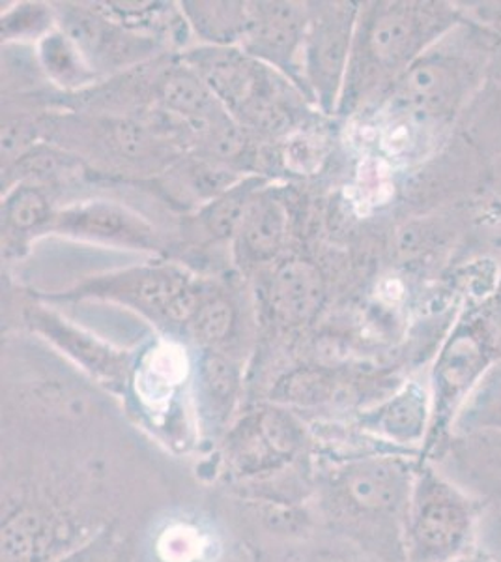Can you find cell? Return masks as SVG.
Wrapping results in <instances>:
<instances>
[{"instance_id": "cell-13", "label": "cell", "mask_w": 501, "mask_h": 562, "mask_svg": "<svg viewBox=\"0 0 501 562\" xmlns=\"http://www.w3.org/2000/svg\"><path fill=\"white\" fill-rule=\"evenodd\" d=\"M184 12L191 25L204 38L219 44L246 38L249 26V8L241 2H185Z\"/></svg>"}, {"instance_id": "cell-20", "label": "cell", "mask_w": 501, "mask_h": 562, "mask_svg": "<svg viewBox=\"0 0 501 562\" xmlns=\"http://www.w3.org/2000/svg\"><path fill=\"white\" fill-rule=\"evenodd\" d=\"M23 173L21 177H34V179H52L57 177L58 171H68L71 167L70 160H62L55 154H32L25 156V161L21 164Z\"/></svg>"}, {"instance_id": "cell-10", "label": "cell", "mask_w": 501, "mask_h": 562, "mask_svg": "<svg viewBox=\"0 0 501 562\" xmlns=\"http://www.w3.org/2000/svg\"><path fill=\"white\" fill-rule=\"evenodd\" d=\"M324 283L311 262L294 259L280 267L272 281V304L280 317L304 323L317 314Z\"/></svg>"}, {"instance_id": "cell-16", "label": "cell", "mask_w": 501, "mask_h": 562, "mask_svg": "<svg viewBox=\"0 0 501 562\" xmlns=\"http://www.w3.org/2000/svg\"><path fill=\"white\" fill-rule=\"evenodd\" d=\"M42 58L47 70L62 83H83L89 71L81 65L83 55L64 34H52L42 44Z\"/></svg>"}, {"instance_id": "cell-15", "label": "cell", "mask_w": 501, "mask_h": 562, "mask_svg": "<svg viewBox=\"0 0 501 562\" xmlns=\"http://www.w3.org/2000/svg\"><path fill=\"white\" fill-rule=\"evenodd\" d=\"M4 217L10 229L31 233L52 220V206L38 188L23 186L8 199Z\"/></svg>"}, {"instance_id": "cell-8", "label": "cell", "mask_w": 501, "mask_h": 562, "mask_svg": "<svg viewBox=\"0 0 501 562\" xmlns=\"http://www.w3.org/2000/svg\"><path fill=\"white\" fill-rule=\"evenodd\" d=\"M249 8L246 45L249 55L262 57L280 66H291V58L305 44L307 12L286 2L254 4Z\"/></svg>"}, {"instance_id": "cell-12", "label": "cell", "mask_w": 501, "mask_h": 562, "mask_svg": "<svg viewBox=\"0 0 501 562\" xmlns=\"http://www.w3.org/2000/svg\"><path fill=\"white\" fill-rule=\"evenodd\" d=\"M286 216L280 201L254 193L238 227V244L243 256L254 262L272 259L285 240Z\"/></svg>"}, {"instance_id": "cell-17", "label": "cell", "mask_w": 501, "mask_h": 562, "mask_svg": "<svg viewBox=\"0 0 501 562\" xmlns=\"http://www.w3.org/2000/svg\"><path fill=\"white\" fill-rule=\"evenodd\" d=\"M235 326V307L221 296L204 299L197 314L191 319V328L204 344H219Z\"/></svg>"}, {"instance_id": "cell-5", "label": "cell", "mask_w": 501, "mask_h": 562, "mask_svg": "<svg viewBox=\"0 0 501 562\" xmlns=\"http://www.w3.org/2000/svg\"><path fill=\"white\" fill-rule=\"evenodd\" d=\"M354 8L330 4L320 8L317 18L309 20L305 36V65L318 97L330 103L349 65Z\"/></svg>"}, {"instance_id": "cell-18", "label": "cell", "mask_w": 501, "mask_h": 562, "mask_svg": "<svg viewBox=\"0 0 501 562\" xmlns=\"http://www.w3.org/2000/svg\"><path fill=\"white\" fill-rule=\"evenodd\" d=\"M158 551L166 562H193L203 553V537L190 525H172L159 538Z\"/></svg>"}, {"instance_id": "cell-19", "label": "cell", "mask_w": 501, "mask_h": 562, "mask_svg": "<svg viewBox=\"0 0 501 562\" xmlns=\"http://www.w3.org/2000/svg\"><path fill=\"white\" fill-rule=\"evenodd\" d=\"M204 383L217 400H227L236 389V371L229 360L219 355H208L203 364Z\"/></svg>"}, {"instance_id": "cell-3", "label": "cell", "mask_w": 501, "mask_h": 562, "mask_svg": "<svg viewBox=\"0 0 501 562\" xmlns=\"http://www.w3.org/2000/svg\"><path fill=\"white\" fill-rule=\"evenodd\" d=\"M431 461L477 498L479 551L501 562V429L457 431Z\"/></svg>"}, {"instance_id": "cell-4", "label": "cell", "mask_w": 501, "mask_h": 562, "mask_svg": "<svg viewBox=\"0 0 501 562\" xmlns=\"http://www.w3.org/2000/svg\"><path fill=\"white\" fill-rule=\"evenodd\" d=\"M476 68L458 55L434 53L408 66L400 79L399 100L413 115L442 119L455 113L470 89Z\"/></svg>"}, {"instance_id": "cell-7", "label": "cell", "mask_w": 501, "mask_h": 562, "mask_svg": "<svg viewBox=\"0 0 501 562\" xmlns=\"http://www.w3.org/2000/svg\"><path fill=\"white\" fill-rule=\"evenodd\" d=\"M55 229L137 248H150L153 244L152 227L143 217L107 201H92L60 212L55 216Z\"/></svg>"}, {"instance_id": "cell-11", "label": "cell", "mask_w": 501, "mask_h": 562, "mask_svg": "<svg viewBox=\"0 0 501 562\" xmlns=\"http://www.w3.org/2000/svg\"><path fill=\"white\" fill-rule=\"evenodd\" d=\"M158 97L159 102L174 115H180L190 122L198 134H204L217 119L223 116V111L217 108L216 97L195 71H171L159 83Z\"/></svg>"}, {"instance_id": "cell-14", "label": "cell", "mask_w": 501, "mask_h": 562, "mask_svg": "<svg viewBox=\"0 0 501 562\" xmlns=\"http://www.w3.org/2000/svg\"><path fill=\"white\" fill-rule=\"evenodd\" d=\"M257 188H259V180L249 179L214 199L203 212V224L208 233L217 238L236 235Z\"/></svg>"}, {"instance_id": "cell-1", "label": "cell", "mask_w": 501, "mask_h": 562, "mask_svg": "<svg viewBox=\"0 0 501 562\" xmlns=\"http://www.w3.org/2000/svg\"><path fill=\"white\" fill-rule=\"evenodd\" d=\"M405 525L410 562H453L479 551L481 506L432 461H419Z\"/></svg>"}, {"instance_id": "cell-6", "label": "cell", "mask_w": 501, "mask_h": 562, "mask_svg": "<svg viewBox=\"0 0 501 562\" xmlns=\"http://www.w3.org/2000/svg\"><path fill=\"white\" fill-rule=\"evenodd\" d=\"M105 291L171 323H191L204 301L193 281L174 269L137 270L115 278Z\"/></svg>"}, {"instance_id": "cell-9", "label": "cell", "mask_w": 501, "mask_h": 562, "mask_svg": "<svg viewBox=\"0 0 501 562\" xmlns=\"http://www.w3.org/2000/svg\"><path fill=\"white\" fill-rule=\"evenodd\" d=\"M431 422L432 397L419 383L407 384L367 416L368 428L400 447H425Z\"/></svg>"}, {"instance_id": "cell-2", "label": "cell", "mask_w": 501, "mask_h": 562, "mask_svg": "<svg viewBox=\"0 0 501 562\" xmlns=\"http://www.w3.org/2000/svg\"><path fill=\"white\" fill-rule=\"evenodd\" d=\"M449 25L447 12L429 4H384L375 8L357 42L355 74L363 79L408 68L425 45Z\"/></svg>"}, {"instance_id": "cell-21", "label": "cell", "mask_w": 501, "mask_h": 562, "mask_svg": "<svg viewBox=\"0 0 501 562\" xmlns=\"http://www.w3.org/2000/svg\"><path fill=\"white\" fill-rule=\"evenodd\" d=\"M453 562H498L492 559V557L487 555V553H482V551H476V553H471V555L463 557V559H458V561Z\"/></svg>"}]
</instances>
